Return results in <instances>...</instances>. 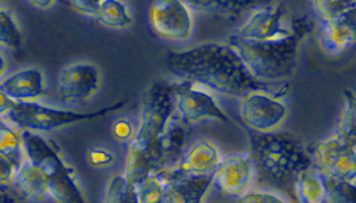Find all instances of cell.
<instances>
[{
    "mask_svg": "<svg viewBox=\"0 0 356 203\" xmlns=\"http://www.w3.org/2000/svg\"><path fill=\"white\" fill-rule=\"evenodd\" d=\"M220 161L221 156L217 146L209 140H199L185 152L172 170L181 175H206L213 174Z\"/></svg>",
    "mask_w": 356,
    "mask_h": 203,
    "instance_id": "obj_18",
    "label": "cell"
},
{
    "mask_svg": "<svg viewBox=\"0 0 356 203\" xmlns=\"http://www.w3.org/2000/svg\"><path fill=\"white\" fill-rule=\"evenodd\" d=\"M135 128L134 124L128 120H117L113 125V133L114 136L121 140V142H129L134 139L135 136Z\"/></svg>",
    "mask_w": 356,
    "mask_h": 203,
    "instance_id": "obj_31",
    "label": "cell"
},
{
    "mask_svg": "<svg viewBox=\"0 0 356 203\" xmlns=\"http://www.w3.org/2000/svg\"><path fill=\"white\" fill-rule=\"evenodd\" d=\"M15 175V168L13 164L6 160L3 156H0V186H7L13 184Z\"/></svg>",
    "mask_w": 356,
    "mask_h": 203,
    "instance_id": "obj_33",
    "label": "cell"
},
{
    "mask_svg": "<svg viewBox=\"0 0 356 203\" xmlns=\"http://www.w3.org/2000/svg\"><path fill=\"white\" fill-rule=\"evenodd\" d=\"M17 102H14L13 99H10L8 96H6L1 90H0V115H7L13 107L15 106Z\"/></svg>",
    "mask_w": 356,
    "mask_h": 203,
    "instance_id": "obj_34",
    "label": "cell"
},
{
    "mask_svg": "<svg viewBox=\"0 0 356 203\" xmlns=\"http://www.w3.org/2000/svg\"><path fill=\"white\" fill-rule=\"evenodd\" d=\"M291 32L292 21H286L284 7L280 3H267L263 7L253 10L235 35L246 40L266 42L286 38Z\"/></svg>",
    "mask_w": 356,
    "mask_h": 203,
    "instance_id": "obj_11",
    "label": "cell"
},
{
    "mask_svg": "<svg viewBox=\"0 0 356 203\" xmlns=\"http://www.w3.org/2000/svg\"><path fill=\"white\" fill-rule=\"evenodd\" d=\"M0 156H3L13 164L15 171L26 160L21 140V133L13 129L4 121H0Z\"/></svg>",
    "mask_w": 356,
    "mask_h": 203,
    "instance_id": "obj_22",
    "label": "cell"
},
{
    "mask_svg": "<svg viewBox=\"0 0 356 203\" xmlns=\"http://www.w3.org/2000/svg\"><path fill=\"white\" fill-rule=\"evenodd\" d=\"M127 102L121 100L118 103H114L106 108L90 111V113H78V111H70V110H58L53 107H47L43 104H39L36 102H18L13 107V110L6 115L10 122H13L15 127L29 131H53L63 125L79 122V121H88L95 120L107 115L108 113H113L115 110H120L124 107Z\"/></svg>",
    "mask_w": 356,
    "mask_h": 203,
    "instance_id": "obj_7",
    "label": "cell"
},
{
    "mask_svg": "<svg viewBox=\"0 0 356 203\" xmlns=\"http://www.w3.org/2000/svg\"><path fill=\"white\" fill-rule=\"evenodd\" d=\"M168 72L178 81H189L209 90L243 99L252 92L275 97L286 93L288 85L256 79L238 53L228 44L200 43L184 51H170L164 58Z\"/></svg>",
    "mask_w": 356,
    "mask_h": 203,
    "instance_id": "obj_1",
    "label": "cell"
},
{
    "mask_svg": "<svg viewBox=\"0 0 356 203\" xmlns=\"http://www.w3.org/2000/svg\"><path fill=\"white\" fill-rule=\"evenodd\" d=\"M185 4L193 11L210 13L222 17H238L243 13H252L267 3L254 0H188Z\"/></svg>",
    "mask_w": 356,
    "mask_h": 203,
    "instance_id": "obj_20",
    "label": "cell"
},
{
    "mask_svg": "<svg viewBox=\"0 0 356 203\" xmlns=\"http://www.w3.org/2000/svg\"><path fill=\"white\" fill-rule=\"evenodd\" d=\"M32 6L35 7H39V8H47V7H51L53 4H56L57 1H50V0H46V1H38V0H32L29 1Z\"/></svg>",
    "mask_w": 356,
    "mask_h": 203,
    "instance_id": "obj_35",
    "label": "cell"
},
{
    "mask_svg": "<svg viewBox=\"0 0 356 203\" xmlns=\"http://www.w3.org/2000/svg\"><path fill=\"white\" fill-rule=\"evenodd\" d=\"M19 133L26 160L35 164L47 181L49 196L56 203H86L74 170L65 164L57 147L38 132L22 129Z\"/></svg>",
    "mask_w": 356,
    "mask_h": 203,
    "instance_id": "obj_5",
    "label": "cell"
},
{
    "mask_svg": "<svg viewBox=\"0 0 356 203\" xmlns=\"http://www.w3.org/2000/svg\"><path fill=\"white\" fill-rule=\"evenodd\" d=\"M213 175H181L174 170L150 174L136 186L139 203H202Z\"/></svg>",
    "mask_w": 356,
    "mask_h": 203,
    "instance_id": "obj_6",
    "label": "cell"
},
{
    "mask_svg": "<svg viewBox=\"0 0 356 203\" xmlns=\"http://www.w3.org/2000/svg\"><path fill=\"white\" fill-rule=\"evenodd\" d=\"M21 31L8 10L0 8V46L18 49L21 46Z\"/></svg>",
    "mask_w": 356,
    "mask_h": 203,
    "instance_id": "obj_27",
    "label": "cell"
},
{
    "mask_svg": "<svg viewBox=\"0 0 356 203\" xmlns=\"http://www.w3.org/2000/svg\"><path fill=\"white\" fill-rule=\"evenodd\" d=\"M318 43L327 53H338L356 43V6L338 18L321 21Z\"/></svg>",
    "mask_w": 356,
    "mask_h": 203,
    "instance_id": "obj_16",
    "label": "cell"
},
{
    "mask_svg": "<svg viewBox=\"0 0 356 203\" xmlns=\"http://www.w3.org/2000/svg\"><path fill=\"white\" fill-rule=\"evenodd\" d=\"M13 185L22 197L29 200H44L49 196L47 181L43 172L29 160H25L15 171Z\"/></svg>",
    "mask_w": 356,
    "mask_h": 203,
    "instance_id": "obj_19",
    "label": "cell"
},
{
    "mask_svg": "<svg viewBox=\"0 0 356 203\" xmlns=\"http://www.w3.org/2000/svg\"><path fill=\"white\" fill-rule=\"evenodd\" d=\"M104 203H139L138 190L124 175H114L108 179Z\"/></svg>",
    "mask_w": 356,
    "mask_h": 203,
    "instance_id": "obj_26",
    "label": "cell"
},
{
    "mask_svg": "<svg viewBox=\"0 0 356 203\" xmlns=\"http://www.w3.org/2000/svg\"><path fill=\"white\" fill-rule=\"evenodd\" d=\"M356 6L355 0H317L312 1V7L321 21L338 18Z\"/></svg>",
    "mask_w": 356,
    "mask_h": 203,
    "instance_id": "obj_28",
    "label": "cell"
},
{
    "mask_svg": "<svg viewBox=\"0 0 356 203\" xmlns=\"http://www.w3.org/2000/svg\"><path fill=\"white\" fill-rule=\"evenodd\" d=\"M189 135V125L185 124L175 113L153 147L152 174L168 171L178 165L182 156L188 150L186 146Z\"/></svg>",
    "mask_w": 356,
    "mask_h": 203,
    "instance_id": "obj_13",
    "label": "cell"
},
{
    "mask_svg": "<svg viewBox=\"0 0 356 203\" xmlns=\"http://www.w3.org/2000/svg\"><path fill=\"white\" fill-rule=\"evenodd\" d=\"M321 179L325 188V199L328 203H356V184L338 179L323 172Z\"/></svg>",
    "mask_w": 356,
    "mask_h": 203,
    "instance_id": "obj_25",
    "label": "cell"
},
{
    "mask_svg": "<svg viewBox=\"0 0 356 203\" xmlns=\"http://www.w3.org/2000/svg\"><path fill=\"white\" fill-rule=\"evenodd\" d=\"M239 113L248 129L273 132L286 118V106L275 96L266 92H252L241 99Z\"/></svg>",
    "mask_w": 356,
    "mask_h": 203,
    "instance_id": "obj_10",
    "label": "cell"
},
{
    "mask_svg": "<svg viewBox=\"0 0 356 203\" xmlns=\"http://www.w3.org/2000/svg\"><path fill=\"white\" fill-rule=\"evenodd\" d=\"M254 179L259 185L295 196L298 174L313 165L299 139L289 133L256 132L248 129Z\"/></svg>",
    "mask_w": 356,
    "mask_h": 203,
    "instance_id": "obj_2",
    "label": "cell"
},
{
    "mask_svg": "<svg viewBox=\"0 0 356 203\" xmlns=\"http://www.w3.org/2000/svg\"><path fill=\"white\" fill-rule=\"evenodd\" d=\"M295 196L300 203H324L325 188L320 171L310 165L302 170L295 181Z\"/></svg>",
    "mask_w": 356,
    "mask_h": 203,
    "instance_id": "obj_21",
    "label": "cell"
},
{
    "mask_svg": "<svg viewBox=\"0 0 356 203\" xmlns=\"http://www.w3.org/2000/svg\"><path fill=\"white\" fill-rule=\"evenodd\" d=\"M0 90L14 102H35L44 95V75L39 68H24L0 82Z\"/></svg>",
    "mask_w": 356,
    "mask_h": 203,
    "instance_id": "obj_17",
    "label": "cell"
},
{
    "mask_svg": "<svg viewBox=\"0 0 356 203\" xmlns=\"http://www.w3.org/2000/svg\"><path fill=\"white\" fill-rule=\"evenodd\" d=\"M0 203H15V200L10 195H7L6 192L0 190Z\"/></svg>",
    "mask_w": 356,
    "mask_h": 203,
    "instance_id": "obj_36",
    "label": "cell"
},
{
    "mask_svg": "<svg viewBox=\"0 0 356 203\" xmlns=\"http://www.w3.org/2000/svg\"><path fill=\"white\" fill-rule=\"evenodd\" d=\"M253 178L254 170L250 156L231 154L221 159L214 171L213 184L221 193L239 197L249 190Z\"/></svg>",
    "mask_w": 356,
    "mask_h": 203,
    "instance_id": "obj_15",
    "label": "cell"
},
{
    "mask_svg": "<svg viewBox=\"0 0 356 203\" xmlns=\"http://www.w3.org/2000/svg\"><path fill=\"white\" fill-rule=\"evenodd\" d=\"M345 108L338 121L337 135L356 147V95L350 89H343Z\"/></svg>",
    "mask_w": 356,
    "mask_h": 203,
    "instance_id": "obj_24",
    "label": "cell"
},
{
    "mask_svg": "<svg viewBox=\"0 0 356 203\" xmlns=\"http://www.w3.org/2000/svg\"><path fill=\"white\" fill-rule=\"evenodd\" d=\"M70 4L75 11L93 18L97 17L100 8V0H74L70 1Z\"/></svg>",
    "mask_w": 356,
    "mask_h": 203,
    "instance_id": "obj_32",
    "label": "cell"
},
{
    "mask_svg": "<svg viewBox=\"0 0 356 203\" xmlns=\"http://www.w3.org/2000/svg\"><path fill=\"white\" fill-rule=\"evenodd\" d=\"M96 19L108 28H127L132 24L125 3L118 0H100Z\"/></svg>",
    "mask_w": 356,
    "mask_h": 203,
    "instance_id": "obj_23",
    "label": "cell"
},
{
    "mask_svg": "<svg viewBox=\"0 0 356 203\" xmlns=\"http://www.w3.org/2000/svg\"><path fill=\"white\" fill-rule=\"evenodd\" d=\"M88 161L92 167L103 168L114 163V154L103 147H95L88 152Z\"/></svg>",
    "mask_w": 356,
    "mask_h": 203,
    "instance_id": "obj_30",
    "label": "cell"
},
{
    "mask_svg": "<svg viewBox=\"0 0 356 203\" xmlns=\"http://www.w3.org/2000/svg\"><path fill=\"white\" fill-rule=\"evenodd\" d=\"M177 115L188 125L210 118L227 122V114L220 108L213 95L203 86L189 81L171 83Z\"/></svg>",
    "mask_w": 356,
    "mask_h": 203,
    "instance_id": "obj_8",
    "label": "cell"
},
{
    "mask_svg": "<svg viewBox=\"0 0 356 203\" xmlns=\"http://www.w3.org/2000/svg\"><path fill=\"white\" fill-rule=\"evenodd\" d=\"M238 203H288L281 196L270 190H248L238 197Z\"/></svg>",
    "mask_w": 356,
    "mask_h": 203,
    "instance_id": "obj_29",
    "label": "cell"
},
{
    "mask_svg": "<svg viewBox=\"0 0 356 203\" xmlns=\"http://www.w3.org/2000/svg\"><path fill=\"white\" fill-rule=\"evenodd\" d=\"M314 167L330 177L356 182V147L337 133L320 140L313 149Z\"/></svg>",
    "mask_w": 356,
    "mask_h": 203,
    "instance_id": "obj_9",
    "label": "cell"
},
{
    "mask_svg": "<svg viewBox=\"0 0 356 203\" xmlns=\"http://www.w3.org/2000/svg\"><path fill=\"white\" fill-rule=\"evenodd\" d=\"M100 86L99 68L92 63H74L58 75L57 92L63 102L79 103L90 99Z\"/></svg>",
    "mask_w": 356,
    "mask_h": 203,
    "instance_id": "obj_14",
    "label": "cell"
},
{
    "mask_svg": "<svg viewBox=\"0 0 356 203\" xmlns=\"http://www.w3.org/2000/svg\"><path fill=\"white\" fill-rule=\"evenodd\" d=\"M312 31L313 21L303 14L292 18V32L286 38L254 42L232 33L228 36L227 44L238 53L256 79L277 82L292 76L298 61V47Z\"/></svg>",
    "mask_w": 356,
    "mask_h": 203,
    "instance_id": "obj_3",
    "label": "cell"
},
{
    "mask_svg": "<svg viewBox=\"0 0 356 203\" xmlns=\"http://www.w3.org/2000/svg\"><path fill=\"white\" fill-rule=\"evenodd\" d=\"M174 114L175 104L171 83L153 81L145 93L139 128L127 154L124 177L135 186L152 174L153 147Z\"/></svg>",
    "mask_w": 356,
    "mask_h": 203,
    "instance_id": "obj_4",
    "label": "cell"
},
{
    "mask_svg": "<svg viewBox=\"0 0 356 203\" xmlns=\"http://www.w3.org/2000/svg\"><path fill=\"white\" fill-rule=\"evenodd\" d=\"M150 25L156 35L170 40H185L192 33V15L185 1L159 0L149 11Z\"/></svg>",
    "mask_w": 356,
    "mask_h": 203,
    "instance_id": "obj_12",
    "label": "cell"
},
{
    "mask_svg": "<svg viewBox=\"0 0 356 203\" xmlns=\"http://www.w3.org/2000/svg\"><path fill=\"white\" fill-rule=\"evenodd\" d=\"M6 68H7V60H6V57L0 53V75L6 71Z\"/></svg>",
    "mask_w": 356,
    "mask_h": 203,
    "instance_id": "obj_37",
    "label": "cell"
}]
</instances>
